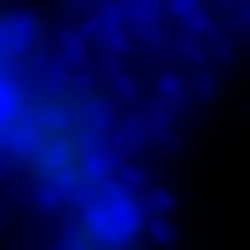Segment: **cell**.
Instances as JSON below:
<instances>
[{
    "label": "cell",
    "mask_w": 250,
    "mask_h": 250,
    "mask_svg": "<svg viewBox=\"0 0 250 250\" xmlns=\"http://www.w3.org/2000/svg\"><path fill=\"white\" fill-rule=\"evenodd\" d=\"M38 53H46V38H38V31H31V23H23V16H16V8H0V83L16 76V68H31V61H38Z\"/></svg>",
    "instance_id": "cell-1"
}]
</instances>
